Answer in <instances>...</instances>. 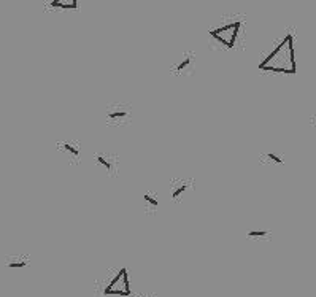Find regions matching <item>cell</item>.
<instances>
[{"mask_svg": "<svg viewBox=\"0 0 316 297\" xmlns=\"http://www.w3.org/2000/svg\"><path fill=\"white\" fill-rule=\"evenodd\" d=\"M210 48L223 53H237L245 48L248 38V16L245 13L223 15L208 29Z\"/></svg>", "mask_w": 316, "mask_h": 297, "instance_id": "obj_1", "label": "cell"}, {"mask_svg": "<svg viewBox=\"0 0 316 297\" xmlns=\"http://www.w3.org/2000/svg\"><path fill=\"white\" fill-rule=\"evenodd\" d=\"M296 32L288 27L283 35L274 40L262 53L257 69L262 73L274 75H294L297 72L296 64Z\"/></svg>", "mask_w": 316, "mask_h": 297, "instance_id": "obj_2", "label": "cell"}, {"mask_svg": "<svg viewBox=\"0 0 316 297\" xmlns=\"http://www.w3.org/2000/svg\"><path fill=\"white\" fill-rule=\"evenodd\" d=\"M134 121V107L124 101L110 102L103 110V123L108 127L121 129L132 124Z\"/></svg>", "mask_w": 316, "mask_h": 297, "instance_id": "obj_3", "label": "cell"}, {"mask_svg": "<svg viewBox=\"0 0 316 297\" xmlns=\"http://www.w3.org/2000/svg\"><path fill=\"white\" fill-rule=\"evenodd\" d=\"M102 295H130L129 273L127 267H119L110 273H107V280L102 286Z\"/></svg>", "mask_w": 316, "mask_h": 297, "instance_id": "obj_4", "label": "cell"}, {"mask_svg": "<svg viewBox=\"0 0 316 297\" xmlns=\"http://www.w3.org/2000/svg\"><path fill=\"white\" fill-rule=\"evenodd\" d=\"M195 69H197V54L192 49H184L172 59L169 73L175 78H188L195 73Z\"/></svg>", "mask_w": 316, "mask_h": 297, "instance_id": "obj_5", "label": "cell"}, {"mask_svg": "<svg viewBox=\"0 0 316 297\" xmlns=\"http://www.w3.org/2000/svg\"><path fill=\"white\" fill-rule=\"evenodd\" d=\"M56 151L61 155V158L69 164V166H80L83 158V143L76 137H65L58 140Z\"/></svg>", "mask_w": 316, "mask_h": 297, "instance_id": "obj_6", "label": "cell"}, {"mask_svg": "<svg viewBox=\"0 0 316 297\" xmlns=\"http://www.w3.org/2000/svg\"><path fill=\"white\" fill-rule=\"evenodd\" d=\"M92 162L95 169L102 172L107 178H116L119 175V167H121V159L113 151L108 150H102L94 153L92 156Z\"/></svg>", "mask_w": 316, "mask_h": 297, "instance_id": "obj_7", "label": "cell"}, {"mask_svg": "<svg viewBox=\"0 0 316 297\" xmlns=\"http://www.w3.org/2000/svg\"><path fill=\"white\" fill-rule=\"evenodd\" d=\"M195 189V180L192 177H177L170 178L169 181V194H170V201L173 204H181L184 199L188 197Z\"/></svg>", "mask_w": 316, "mask_h": 297, "instance_id": "obj_8", "label": "cell"}, {"mask_svg": "<svg viewBox=\"0 0 316 297\" xmlns=\"http://www.w3.org/2000/svg\"><path fill=\"white\" fill-rule=\"evenodd\" d=\"M257 162L264 167H280V166H285L286 156L278 150L267 148L257 155Z\"/></svg>", "mask_w": 316, "mask_h": 297, "instance_id": "obj_9", "label": "cell"}, {"mask_svg": "<svg viewBox=\"0 0 316 297\" xmlns=\"http://www.w3.org/2000/svg\"><path fill=\"white\" fill-rule=\"evenodd\" d=\"M161 208V199H159V194L152 189H148L141 194V210H143L145 215L148 216H154L157 215Z\"/></svg>", "mask_w": 316, "mask_h": 297, "instance_id": "obj_10", "label": "cell"}, {"mask_svg": "<svg viewBox=\"0 0 316 297\" xmlns=\"http://www.w3.org/2000/svg\"><path fill=\"white\" fill-rule=\"evenodd\" d=\"M46 12H75L80 10V2L76 0H51L45 4Z\"/></svg>", "mask_w": 316, "mask_h": 297, "instance_id": "obj_11", "label": "cell"}, {"mask_svg": "<svg viewBox=\"0 0 316 297\" xmlns=\"http://www.w3.org/2000/svg\"><path fill=\"white\" fill-rule=\"evenodd\" d=\"M245 237H246V240H253V241H270L272 238H274V232L266 227H262V229L251 227L245 232Z\"/></svg>", "mask_w": 316, "mask_h": 297, "instance_id": "obj_12", "label": "cell"}, {"mask_svg": "<svg viewBox=\"0 0 316 297\" xmlns=\"http://www.w3.org/2000/svg\"><path fill=\"white\" fill-rule=\"evenodd\" d=\"M29 264H30L29 255H16L5 259V266L8 269H26Z\"/></svg>", "mask_w": 316, "mask_h": 297, "instance_id": "obj_13", "label": "cell"}, {"mask_svg": "<svg viewBox=\"0 0 316 297\" xmlns=\"http://www.w3.org/2000/svg\"><path fill=\"white\" fill-rule=\"evenodd\" d=\"M308 123H310V127L316 132V113L310 116V121H308Z\"/></svg>", "mask_w": 316, "mask_h": 297, "instance_id": "obj_14", "label": "cell"}, {"mask_svg": "<svg viewBox=\"0 0 316 297\" xmlns=\"http://www.w3.org/2000/svg\"><path fill=\"white\" fill-rule=\"evenodd\" d=\"M145 297H146V295H145Z\"/></svg>", "mask_w": 316, "mask_h": 297, "instance_id": "obj_15", "label": "cell"}]
</instances>
